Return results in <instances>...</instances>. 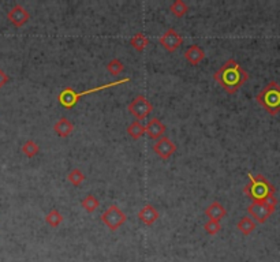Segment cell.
I'll list each match as a JSON object with an SVG mask.
<instances>
[{"instance_id":"cell-1","label":"cell","mask_w":280,"mask_h":262,"mask_svg":"<svg viewBox=\"0 0 280 262\" xmlns=\"http://www.w3.org/2000/svg\"><path fill=\"white\" fill-rule=\"evenodd\" d=\"M214 79L228 94H234L249 79V73L243 70L237 60L230 59L214 74Z\"/></svg>"},{"instance_id":"cell-2","label":"cell","mask_w":280,"mask_h":262,"mask_svg":"<svg viewBox=\"0 0 280 262\" xmlns=\"http://www.w3.org/2000/svg\"><path fill=\"white\" fill-rule=\"evenodd\" d=\"M249 183L243 187V193L250 198L253 202H263L269 197L275 196V187L264 175L247 174Z\"/></svg>"},{"instance_id":"cell-3","label":"cell","mask_w":280,"mask_h":262,"mask_svg":"<svg viewBox=\"0 0 280 262\" xmlns=\"http://www.w3.org/2000/svg\"><path fill=\"white\" fill-rule=\"evenodd\" d=\"M131 79L129 77H126L123 79H119V81H115V82H109V83H104V85H101V86L97 87H92V89H89V90H85V92H76L73 87H64L62 92L59 93L58 100L60 103L62 107H64L66 109H72L73 107H76L78 104V101L81 100V97L88 96V94H92V93H97L101 92V90H105V89H108V87H113V86H119V85H123V83L130 82Z\"/></svg>"},{"instance_id":"cell-4","label":"cell","mask_w":280,"mask_h":262,"mask_svg":"<svg viewBox=\"0 0 280 262\" xmlns=\"http://www.w3.org/2000/svg\"><path fill=\"white\" fill-rule=\"evenodd\" d=\"M255 100L269 115H277L280 112V85L276 82H269L263 87V90L257 94Z\"/></svg>"},{"instance_id":"cell-5","label":"cell","mask_w":280,"mask_h":262,"mask_svg":"<svg viewBox=\"0 0 280 262\" xmlns=\"http://www.w3.org/2000/svg\"><path fill=\"white\" fill-rule=\"evenodd\" d=\"M276 205H277V200L275 196L269 197L268 200L263 201V202H251L247 206V213L254 219L259 224H264L265 221L271 217V215L275 212Z\"/></svg>"},{"instance_id":"cell-6","label":"cell","mask_w":280,"mask_h":262,"mask_svg":"<svg viewBox=\"0 0 280 262\" xmlns=\"http://www.w3.org/2000/svg\"><path fill=\"white\" fill-rule=\"evenodd\" d=\"M100 219L107 225V228L111 229V231H116L118 228H121L122 225L125 224L127 216L118 205H111L101 213Z\"/></svg>"},{"instance_id":"cell-7","label":"cell","mask_w":280,"mask_h":262,"mask_svg":"<svg viewBox=\"0 0 280 262\" xmlns=\"http://www.w3.org/2000/svg\"><path fill=\"white\" fill-rule=\"evenodd\" d=\"M127 109H129V112L131 115L137 117L138 122H141L153 111V105L151 104V101L148 100L147 97L139 94L135 99H133V101L127 105Z\"/></svg>"},{"instance_id":"cell-8","label":"cell","mask_w":280,"mask_h":262,"mask_svg":"<svg viewBox=\"0 0 280 262\" xmlns=\"http://www.w3.org/2000/svg\"><path fill=\"white\" fill-rule=\"evenodd\" d=\"M176 144L172 141L171 138L161 137L159 139H156L153 144V152L159 156L161 160H168L172 154L176 152Z\"/></svg>"},{"instance_id":"cell-9","label":"cell","mask_w":280,"mask_h":262,"mask_svg":"<svg viewBox=\"0 0 280 262\" xmlns=\"http://www.w3.org/2000/svg\"><path fill=\"white\" fill-rule=\"evenodd\" d=\"M159 42L161 44L164 50L168 51V52H175L182 45L183 37L175 29H168L160 36Z\"/></svg>"},{"instance_id":"cell-10","label":"cell","mask_w":280,"mask_h":262,"mask_svg":"<svg viewBox=\"0 0 280 262\" xmlns=\"http://www.w3.org/2000/svg\"><path fill=\"white\" fill-rule=\"evenodd\" d=\"M7 19L13 23L15 28H22L24 25L28 23L30 19V14L28 13V10L21 5H15L13 9L7 13Z\"/></svg>"},{"instance_id":"cell-11","label":"cell","mask_w":280,"mask_h":262,"mask_svg":"<svg viewBox=\"0 0 280 262\" xmlns=\"http://www.w3.org/2000/svg\"><path fill=\"white\" fill-rule=\"evenodd\" d=\"M166 131H167V127L157 117L151 119V121L148 122V125L145 126V134L149 138H152V139H159V138L163 137V134Z\"/></svg>"},{"instance_id":"cell-12","label":"cell","mask_w":280,"mask_h":262,"mask_svg":"<svg viewBox=\"0 0 280 262\" xmlns=\"http://www.w3.org/2000/svg\"><path fill=\"white\" fill-rule=\"evenodd\" d=\"M137 217L139 219V220L143 221L145 225H153L156 223V221L159 220L160 217V213L159 210L153 206V205H145L139 212H138Z\"/></svg>"},{"instance_id":"cell-13","label":"cell","mask_w":280,"mask_h":262,"mask_svg":"<svg viewBox=\"0 0 280 262\" xmlns=\"http://www.w3.org/2000/svg\"><path fill=\"white\" fill-rule=\"evenodd\" d=\"M204 58H205L204 50H202L200 45H197V44L190 45L188 50H186V52H184V59H186L192 66H198V64L202 62V59Z\"/></svg>"},{"instance_id":"cell-14","label":"cell","mask_w":280,"mask_h":262,"mask_svg":"<svg viewBox=\"0 0 280 262\" xmlns=\"http://www.w3.org/2000/svg\"><path fill=\"white\" fill-rule=\"evenodd\" d=\"M205 215L209 217V220L220 221L227 216V210L219 201H214L208 208L205 209Z\"/></svg>"},{"instance_id":"cell-15","label":"cell","mask_w":280,"mask_h":262,"mask_svg":"<svg viewBox=\"0 0 280 262\" xmlns=\"http://www.w3.org/2000/svg\"><path fill=\"white\" fill-rule=\"evenodd\" d=\"M54 131L60 138H67L74 131V125L67 117H60L54 125Z\"/></svg>"},{"instance_id":"cell-16","label":"cell","mask_w":280,"mask_h":262,"mask_svg":"<svg viewBox=\"0 0 280 262\" xmlns=\"http://www.w3.org/2000/svg\"><path fill=\"white\" fill-rule=\"evenodd\" d=\"M130 44H131V46H133L137 52H143V51H145L148 44H149V38H148L144 33H135L133 37H131V40H130Z\"/></svg>"},{"instance_id":"cell-17","label":"cell","mask_w":280,"mask_h":262,"mask_svg":"<svg viewBox=\"0 0 280 262\" xmlns=\"http://www.w3.org/2000/svg\"><path fill=\"white\" fill-rule=\"evenodd\" d=\"M237 228H238L245 236H247V235H250V233L255 229V221L253 220V219H250V217L245 216L238 221Z\"/></svg>"},{"instance_id":"cell-18","label":"cell","mask_w":280,"mask_h":262,"mask_svg":"<svg viewBox=\"0 0 280 262\" xmlns=\"http://www.w3.org/2000/svg\"><path fill=\"white\" fill-rule=\"evenodd\" d=\"M127 134L133 139H139L145 134V126L141 125V122L134 121L133 123H130L129 127H127Z\"/></svg>"},{"instance_id":"cell-19","label":"cell","mask_w":280,"mask_h":262,"mask_svg":"<svg viewBox=\"0 0 280 262\" xmlns=\"http://www.w3.org/2000/svg\"><path fill=\"white\" fill-rule=\"evenodd\" d=\"M62 221H63L62 213L59 212V210L56 208L52 209V210H50V212L46 213L45 223L48 225H51V227H54V228H56V227H59V225L62 224Z\"/></svg>"},{"instance_id":"cell-20","label":"cell","mask_w":280,"mask_h":262,"mask_svg":"<svg viewBox=\"0 0 280 262\" xmlns=\"http://www.w3.org/2000/svg\"><path fill=\"white\" fill-rule=\"evenodd\" d=\"M170 11H171L175 17L182 18L186 15L189 11V6L184 3L183 0H175L171 6H170Z\"/></svg>"},{"instance_id":"cell-21","label":"cell","mask_w":280,"mask_h":262,"mask_svg":"<svg viewBox=\"0 0 280 262\" xmlns=\"http://www.w3.org/2000/svg\"><path fill=\"white\" fill-rule=\"evenodd\" d=\"M21 150H22V153L25 154L26 157L33 158V157H36V156L38 154V152H40V146H38L34 141L29 139V141H26L25 144L22 145Z\"/></svg>"},{"instance_id":"cell-22","label":"cell","mask_w":280,"mask_h":262,"mask_svg":"<svg viewBox=\"0 0 280 262\" xmlns=\"http://www.w3.org/2000/svg\"><path fill=\"white\" fill-rule=\"evenodd\" d=\"M81 205H82V208H84L86 212L93 213L99 206H100V201L97 200L95 196H92V194H89V196H86L84 200H82Z\"/></svg>"},{"instance_id":"cell-23","label":"cell","mask_w":280,"mask_h":262,"mask_svg":"<svg viewBox=\"0 0 280 262\" xmlns=\"http://www.w3.org/2000/svg\"><path fill=\"white\" fill-rule=\"evenodd\" d=\"M67 180H68L73 186H77V187H78V186H81L82 182L85 180V175L80 168H74V170L70 171L68 175H67Z\"/></svg>"},{"instance_id":"cell-24","label":"cell","mask_w":280,"mask_h":262,"mask_svg":"<svg viewBox=\"0 0 280 262\" xmlns=\"http://www.w3.org/2000/svg\"><path fill=\"white\" fill-rule=\"evenodd\" d=\"M107 70H108L109 74L119 75L121 73L125 71V64H123L119 59H112V60L107 64Z\"/></svg>"},{"instance_id":"cell-25","label":"cell","mask_w":280,"mask_h":262,"mask_svg":"<svg viewBox=\"0 0 280 262\" xmlns=\"http://www.w3.org/2000/svg\"><path fill=\"white\" fill-rule=\"evenodd\" d=\"M205 232L208 233V235H216L218 232H220V229H222V225H220V221L216 220H209L205 223L204 225Z\"/></svg>"},{"instance_id":"cell-26","label":"cell","mask_w":280,"mask_h":262,"mask_svg":"<svg viewBox=\"0 0 280 262\" xmlns=\"http://www.w3.org/2000/svg\"><path fill=\"white\" fill-rule=\"evenodd\" d=\"M7 82H9V75L6 74L5 71L0 68V87L5 86Z\"/></svg>"}]
</instances>
